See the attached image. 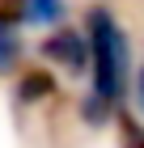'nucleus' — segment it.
<instances>
[{
    "label": "nucleus",
    "instance_id": "nucleus-1",
    "mask_svg": "<svg viewBox=\"0 0 144 148\" xmlns=\"http://www.w3.org/2000/svg\"><path fill=\"white\" fill-rule=\"evenodd\" d=\"M85 38H89V93L119 110L132 89V38L110 4L85 9Z\"/></svg>",
    "mask_w": 144,
    "mask_h": 148
},
{
    "label": "nucleus",
    "instance_id": "nucleus-2",
    "mask_svg": "<svg viewBox=\"0 0 144 148\" xmlns=\"http://www.w3.org/2000/svg\"><path fill=\"white\" fill-rule=\"evenodd\" d=\"M38 51H43L51 64H59L64 72H72V76L89 72V38H85V30L59 25V30H51V34L38 42Z\"/></svg>",
    "mask_w": 144,
    "mask_h": 148
},
{
    "label": "nucleus",
    "instance_id": "nucleus-3",
    "mask_svg": "<svg viewBox=\"0 0 144 148\" xmlns=\"http://www.w3.org/2000/svg\"><path fill=\"white\" fill-rule=\"evenodd\" d=\"M17 4H13V13L0 4V76H13L17 72V64H21L25 55V42H21V30H17Z\"/></svg>",
    "mask_w": 144,
    "mask_h": 148
},
{
    "label": "nucleus",
    "instance_id": "nucleus-4",
    "mask_svg": "<svg viewBox=\"0 0 144 148\" xmlns=\"http://www.w3.org/2000/svg\"><path fill=\"white\" fill-rule=\"evenodd\" d=\"M68 17V0H17V21L34 30H59Z\"/></svg>",
    "mask_w": 144,
    "mask_h": 148
},
{
    "label": "nucleus",
    "instance_id": "nucleus-5",
    "mask_svg": "<svg viewBox=\"0 0 144 148\" xmlns=\"http://www.w3.org/2000/svg\"><path fill=\"white\" fill-rule=\"evenodd\" d=\"M55 93V72L51 68H30L17 76V102L21 106H34V102H47Z\"/></svg>",
    "mask_w": 144,
    "mask_h": 148
},
{
    "label": "nucleus",
    "instance_id": "nucleus-6",
    "mask_svg": "<svg viewBox=\"0 0 144 148\" xmlns=\"http://www.w3.org/2000/svg\"><path fill=\"white\" fill-rule=\"evenodd\" d=\"M114 123H119V144L123 148H144V119L132 110H114Z\"/></svg>",
    "mask_w": 144,
    "mask_h": 148
},
{
    "label": "nucleus",
    "instance_id": "nucleus-7",
    "mask_svg": "<svg viewBox=\"0 0 144 148\" xmlns=\"http://www.w3.org/2000/svg\"><path fill=\"white\" fill-rule=\"evenodd\" d=\"M132 97H136V106H140V119H144V59H140V68L132 72Z\"/></svg>",
    "mask_w": 144,
    "mask_h": 148
}]
</instances>
